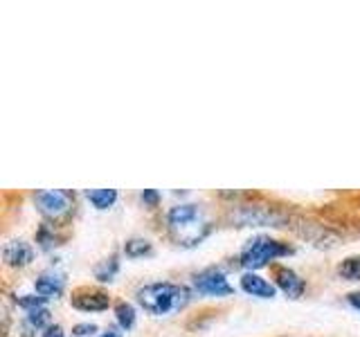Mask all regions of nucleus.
Segmentation results:
<instances>
[{
	"label": "nucleus",
	"instance_id": "obj_1",
	"mask_svg": "<svg viewBox=\"0 0 360 337\" xmlns=\"http://www.w3.org/2000/svg\"><path fill=\"white\" fill-rule=\"evenodd\" d=\"M135 297H138V303L149 315L162 317V315L185 308L191 299V292L185 286L169 284V281H158V284H146L138 288Z\"/></svg>",
	"mask_w": 360,
	"mask_h": 337
},
{
	"label": "nucleus",
	"instance_id": "obj_2",
	"mask_svg": "<svg viewBox=\"0 0 360 337\" xmlns=\"http://www.w3.org/2000/svg\"><path fill=\"white\" fill-rule=\"evenodd\" d=\"M167 225L169 232L174 234V239L185 247L198 245L210 234V223L194 202H185V205H176L169 209Z\"/></svg>",
	"mask_w": 360,
	"mask_h": 337
},
{
	"label": "nucleus",
	"instance_id": "obj_3",
	"mask_svg": "<svg viewBox=\"0 0 360 337\" xmlns=\"http://www.w3.org/2000/svg\"><path fill=\"white\" fill-rule=\"evenodd\" d=\"M292 254V247L281 243L277 239H270V236H255V239L248 241V245L241 250L239 263L248 267V272L259 270L268 265L270 261H275L279 256H288Z\"/></svg>",
	"mask_w": 360,
	"mask_h": 337
},
{
	"label": "nucleus",
	"instance_id": "obj_4",
	"mask_svg": "<svg viewBox=\"0 0 360 337\" xmlns=\"http://www.w3.org/2000/svg\"><path fill=\"white\" fill-rule=\"evenodd\" d=\"M34 205L48 220H61L72 211L75 196L70 191L52 189V191H37L34 194Z\"/></svg>",
	"mask_w": 360,
	"mask_h": 337
},
{
	"label": "nucleus",
	"instance_id": "obj_5",
	"mask_svg": "<svg viewBox=\"0 0 360 337\" xmlns=\"http://www.w3.org/2000/svg\"><path fill=\"white\" fill-rule=\"evenodd\" d=\"M194 290L198 292V295H205V297H230V295H234V288L230 286L228 277H225L217 267H207V270H202V272L194 275Z\"/></svg>",
	"mask_w": 360,
	"mask_h": 337
},
{
	"label": "nucleus",
	"instance_id": "obj_6",
	"mask_svg": "<svg viewBox=\"0 0 360 337\" xmlns=\"http://www.w3.org/2000/svg\"><path fill=\"white\" fill-rule=\"evenodd\" d=\"M72 306L84 312H104L110 306V297L99 290H79L72 297Z\"/></svg>",
	"mask_w": 360,
	"mask_h": 337
},
{
	"label": "nucleus",
	"instance_id": "obj_7",
	"mask_svg": "<svg viewBox=\"0 0 360 337\" xmlns=\"http://www.w3.org/2000/svg\"><path fill=\"white\" fill-rule=\"evenodd\" d=\"M3 258L11 267H25L34 261V247L25 241H9L3 247Z\"/></svg>",
	"mask_w": 360,
	"mask_h": 337
},
{
	"label": "nucleus",
	"instance_id": "obj_8",
	"mask_svg": "<svg viewBox=\"0 0 360 337\" xmlns=\"http://www.w3.org/2000/svg\"><path fill=\"white\" fill-rule=\"evenodd\" d=\"M275 279H277V288L290 299H300L304 295V290H307V281L290 267H279Z\"/></svg>",
	"mask_w": 360,
	"mask_h": 337
},
{
	"label": "nucleus",
	"instance_id": "obj_9",
	"mask_svg": "<svg viewBox=\"0 0 360 337\" xmlns=\"http://www.w3.org/2000/svg\"><path fill=\"white\" fill-rule=\"evenodd\" d=\"M65 288V279L63 275L54 272V270H48V272H41L34 281V290H37V295L45 297V299H56L63 292Z\"/></svg>",
	"mask_w": 360,
	"mask_h": 337
},
{
	"label": "nucleus",
	"instance_id": "obj_10",
	"mask_svg": "<svg viewBox=\"0 0 360 337\" xmlns=\"http://www.w3.org/2000/svg\"><path fill=\"white\" fill-rule=\"evenodd\" d=\"M241 290L252 297H259V299H273L277 295V288L270 284L268 279H264L262 275H255V272H245L241 277Z\"/></svg>",
	"mask_w": 360,
	"mask_h": 337
},
{
	"label": "nucleus",
	"instance_id": "obj_11",
	"mask_svg": "<svg viewBox=\"0 0 360 337\" xmlns=\"http://www.w3.org/2000/svg\"><path fill=\"white\" fill-rule=\"evenodd\" d=\"M86 198L95 209L104 211V209H110L117 202V191L115 189H88Z\"/></svg>",
	"mask_w": 360,
	"mask_h": 337
},
{
	"label": "nucleus",
	"instance_id": "obj_12",
	"mask_svg": "<svg viewBox=\"0 0 360 337\" xmlns=\"http://www.w3.org/2000/svg\"><path fill=\"white\" fill-rule=\"evenodd\" d=\"M25 326L32 331H45L50 329V310L48 308H37V310H30L27 317H25Z\"/></svg>",
	"mask_w": 360,
	"mask_h": 337
},
{
	"label": "nucleus",
	"instance_id": "obj_13",
	"mask_svg": "<svg viewBox=\"0 0 360 337\" xmlns=\"http://www.w3.org/2000/svg\"><path fill=\"white\" fill-rule=\"evenodd\" d=\"M120 272V261L117 256H110L106 261H101L97 267H95V279L101 281V284H106V281H112L115 275Z\"/></svg>",
	"mask_w": 360,
	"mask_h": 337
},
{
	"label": "nucleus",
	"instance_id": "obj_14",
	"mask_svg": "<svg viewBox=\"0 0 360 337\" xmlns=\"http://www.w3.org/2000/svg\"><path fill=\"white\" fill-rule=\"evenodd\" d=\"M115 319L120 324V329L124 331H131L135 326V308L131 306V303L127 301H120L115 306Z\"/></svg>",
	"mask_w": 360,
	"mask_h": 337
},
{
	"label": "nucleus",
	"instance_id": "obj_15",
	"mask_svg": "<svg viewBox=\"0 0 360 337\" xmlns=\"http://www.w3.org/2000/svg\"><path fill=\"white\" fill-rule=\"evenodd\" d=\"M153 245L146 241V239H129L124 243V252H127L129 258H140V256H146L151 254Z\"/></svg>",
	"mask_w": 360,
	"mask_h": 337
},
{
	"label": "nucleus",
	"instance_id": "obj_16",
	"mask_svg": "<svg viewBox=\"0 0 360 337\" xmlns=\"http://www.w3.org/2000/svg\"><path fill=\"white\" fill-rule=\"evenodd\" d=\"M342 279L347 281H360V254L358 256H347L345 261L338 267Z\"/></svg>",
	"mask_w": 360,
	"mask_h": 337
},
{
	"label": "nucleus",
	"instance_id": "obj_17",
	"mask_svg": "<svg viewBox=\"0 0 360 337\" xmlns=\"http://www.w3.org/2000/svg\"><path fill=\"white\" fill-rule=\"evenodd\" d=\"M37 243L41 245V250H52V247L56 245V234H54V227H50V225H41V230L37 232Z\"/></svg>",
	"mask_w": 360,
	"mask_h": 337
},
{
	"label": "nucleus",
	"instance_id": "obj_18",
	"mask_svg": "<svg viewBox=\"0 0 360 337\" xmlns=\"http://www.w3.org/2000/svg\"><path fill=\"white\" fill-rule=\"evenodd\" d=\"M45 297H41V295H20V297H16V303L20 308H25L27 312L30 310H37V308H45Z\"/></svg>",
	"mask_w": 360,
	"mask_h": 337
},
{
	"label": "nucleus",
	"instance_id": "obj_19",
	"mask_svg": "<svg viewBox=\"0 0 360 337\" xmlns=\"http://www.w3.org/2000/svg\"><path fill=\"white\" fill-rule=\"evenodd\" d=\"M95 333H97V324H90V322L77 324L75 329H72V335L75 337H93Z\"/></svg>",
	"mask_w": 360,
	"mask_h": 337
},
{
	"label": "nucleus",
	"instance_id": "obj_20",
	"mask_svg": "<svg viewBox=\"0 0 360 337\" xmlns=\"http://www.w3.org/2000/svg\"><path fill=\"white\" fill-rule=\"evenodd\" d=\"M140 198H142L144 205H149V207H155L158 202H160V194H158L155 189H144Z\"/></svg>",
	"mask_w": 360,
	"mask_h": 337
},
{
	"label": "nucleus",
	"instance_id": "obj_21",
	"mask_svg": "<svg viewBox=\"0 0 360 337\" xmlns=\"http://www.w3.org/2000/svg\"><path fill=\"white\" fill-rule=\"evenodd\" d=\"M43 337H65V333H63V329L59 324H52L50 329L43 331Z\"/></svg>",
	"mask_w": 360,
	"mask_h": 337
},
{
	"label": "nucleus",
	"instance_id": "obj_22",
	"mask_svg": "<svg viewBox=\"0 0 360 337\" xmlns=\"http://www.w3.org/2000/svg\"><path fill=\"white\" fill-rule=\"evenodd\" d=\"M347 301H349V306H352V308L360 310V292H349Z\"/></svg>",
	"mask_w": 360,
	"mask_h": 337
},
{
	"label": "nucleus",
	"instance_id": "obj_23",
	"mask_svg": "<svg viewBox=\"0 0 360 337\" xmlns=\"http://www.w3.org/2000/svg\"><path fill=\"white\" fill-rule=\"evenodd\" d=\"M99 337H122V333L117 331V329H108V331H104Z\"/></svg>",
	"mask_w": 360,
	"mask_h": 337
}]
</instances>
